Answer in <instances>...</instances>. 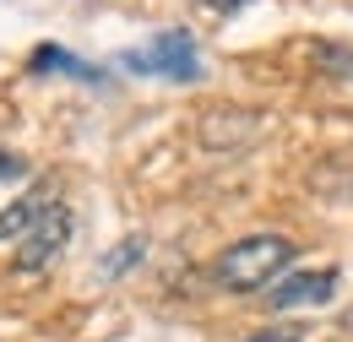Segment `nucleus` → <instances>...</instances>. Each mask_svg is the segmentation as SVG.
Masks as SVG:
<instances>
[{
    "mask_svg": "<svg viewBox=\"0 0 353 342\" xmlns=\"http://www.w3.org/2000/svg\"><path fill=\"white\" fill-rule=\"evenodd\" d=\"M288 261H294V239H283V234H250V239H234L218 256L212 277L223 288H234V294H256L266 283H277V272Z\"/></svg>",
    "mask_w": 353,
    "mask_h": 342,
    "instance_id": "f257e3e1",
    "label": "nucleus"
},
{
    "mask_svg": "<svg viewBox=\"0 0 353 342\" xmlns=\"http://www.w3.org/2000/svg\"><path fill=\"white\" fill-rule=\"evenodd\" d=\"M125 71H152V77H169V82H196L201 77V54H196V39L185 28H169L147 49H131Z\"/></svg>",
    "mask_w": 353,
    "mask_h": 342,
    "instance_id": "f03ea898",
    "label": "nucleus"
},
{
    "mask_svg": "<svg viewBox=\"0 0 353 342\" xmlns=\"http://www.w3.org/2000/svg\"><path fill=\"white\" fill-rule=\"evenodd\" d=\"M65 239H71V207L54 196L44 207V217L22 234V245H17V272H44L49 261L65 250Z\"/></svg>",
    "mask_w": 353,
    "mask_h": 342,
    "instance_id": "7ed1b4c3",
    "label": "nucleus"
},
{
    "mask_svg": "<svg viewBox=\"0 0 353 342\" xmlns=\"http://www.w3.org/2000/svg\"><path fill=\"white\" fill-rule=\"evenodd\" d=\"M337 294V272L332 266H321V272H288V277H277L272 288H266L261 299H266V310H305V304H326Z\"/></svg>",
    "mask_w": 353,
    "mask_h": 342,
    "instance_id": "20e7f679",
    "label": "nucleus"
},
{
    "mask_svg": "<svg viewBox=\"0 0 353 342\" xmlns=\"http://www.w3.org/2000/svg\"><path fill=\"white\" fill-rule=\"evenodd\" d=\"M261 130V114H250V109H212V114H201V147H212V152H228V147H245L250 136Z\"/></svg>",
    "mask_w": 353,
    "mask_h": 342,
    "instance_id": "39448f33",
    "label": "nucleus"
},
{
    "mask_svg": "<svg viewBox=\"0 0 353 342\" xmlns=\"http://www.w3.org/2000/svg\"><path fill=\"white\" fill-rule=\"evenodd\" d=\"M49 201H54V185H49V179L28 185V190H22V196H17V201L0 212V245H6V239H22V234H28V228L44 217Z\"/></svg>",
    "mask_w": 353,
    "mask_h": 342,
    "instance_id": "423d86ee",
    "label": "nucleus"
},
{
    "mask_svg": "<svg viewBox=\"0 0 353 342\" xmlns=\"http://www.w3.org/2000/svg\"><path fill=\"white\" fill-rule=\"evenodd\" d=\"M28 71L33 77H49V71H60V77H77V82H103V71L88 66V60H77L71 49H60V43H44V49H33V60H28Z\"/></svg>",
    "mask_w": 353,
    "mask_h": 342,
    "instance_id": "0eeeda50",
    "label": "nucleus"
},
{
    "mask_svg": "<svg viewBox=\"0 0 353 342\" xmlns=\"http://www.w3.org/2000/svg\"><path fill=\"white\" fill-rule=\"evenodd\" d=\"M315 66L353 82V49H348V43H315Z\"/></svg>",
    "mask_w": 353,
    "mask_h": 342,
    "instance_id": "6e6552de",
    "label": "nucleus"
},
{
    "mask_svg": "<svg viewBox=\"0 0 353 342\" xmlns=\"http://www.w3.org/2000/svg\"><path fill=\"white\" fill-rule=\"evenodd\" d=\"M141 250H147V239H141V234L120 239V245H114V256L103 261V277H120V272H131L136 261H141Z\"/></svg>",
    "mask_w": 353,
    "mask_h": 342,
    "instance_id": "1a4fd4ad",
    "label": "nucleus"
},
{
    "mask_svg": "<svg viewBox=\"0 0 353 342\" xmlns=\"http://www.w3.org/2000/svg\"><path fill=\"white\" fill-rule=\"evenodd\" d=\"M310 332L305 326H261V332H250L245 342H305Z\"/></svg>",
    "mask_w": 353,
    "mask_h": 342,
    "instance_id": "9d476101",
    "label": "nucleus"
},
{
    "mask_svg": "<svg viewBox=\"0 0 353 342\" xmlns=\"http://www.w3.org/2000/svg\"><path fill=\"white\" fill-rule=\"evenodd\" d=\"M201 11H212V17H228V11H239V6H250V0H196Z\"/></svg>",
    "mask_w": 353,
    "mask_h": 342,
    "instance_id": "9b49d317",
    "label": "nucleus"
},
{
    "mask_svg": "<svg viewBox=\"0 0 353 342\" xmlns=\"http://www.w3.org/2000/svg\"><path fill=\"white\" fill-rule=\"evenodd\" d=\"M28 174V163L22 158H11V152H0V179H22Z\"/></svg>",
    "mask_w": 353,
    "mask_h": 342,
    "instance_id": "f8f14e48",
    "label": "nucleus"
}]
</instances>
